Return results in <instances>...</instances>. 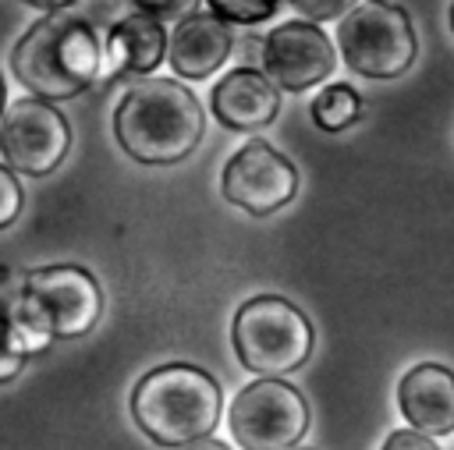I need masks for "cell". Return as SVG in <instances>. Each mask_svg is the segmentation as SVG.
I'll return each mask as SVG.
<instances>
[{
  "mask_svg": "<svg viewBox=\"0 0 454 450\" xmlns=\"http://www.w3.org/2000/svg\"><path fill=\"white\" fill-rule=\"evenodd\" d=\"M206 131V113L199 99L170 78H142L135 81L117 110H114V135L121 149L153 167L181 163L195 152Z\"/></svg>",
  "mask_w": 454,
  "mask_h": 450,
  "instance_id": "obj_1",
  "label": "cell"
},
{
  "mask_svg": "<svg viewBox=\"0 0 454 450\" xmlns=\"http://www.w3.org/2000/svg\"><path fill=\"white\" fill-rule=\"evenodd\" d=\"M14 78L39 99L60 103L82 96L103 71V46L89 21L71 14L39 18L11 53Z\"/></svg>",
  "mask_w": 454,
  "mask_h": 450,
  "instance_id": "obj_2",
  "label": "cell"
},
{
  "mask_svg": "<svg viewBox=\"0 0 454 450\" xmlns=\"http://www.w3.org/2000/svg\"><path fill=\"white\" fill-rule=\"evenodd\" d=\"M220 383L188 361H167L145 372L131 390V415L138 429L160 446H184L213 436L220 422Z\"/></svg>",
  "mask_w": 454,
  "mask_h": 450,
  "instance_id": "obj_3",
  "label": "cell"
},
{
  "mask_svg": "<svg viewBox=\"0 0 454 450\" xmlns=\"http://www.w3.org/2000/svg\"><path fill=\"white\" fill-rule=\"evenodd\" d=\"M231 340L238 361L248 372L259 379H284L309 361L316 333L298 305L277 294H259L234 312Z\"/></svg>",
  "mask_w": 454,
  "mask_h": 450,
  "instance_id": "obj_4",
  "label": "cell"
},
{
  "mask_svg": "<svg viewBox=\"0 0 454 450\" xmlns=\"http://www.w3.org/2000/svg\"><path fill=\"white\" fill-rule=\"evenodd\" d=\"M337 46L344 64L362 78H397L419 57L415 25L404 7L387 0H362L337 25Z\"/></svg>",
  "mask_w": 454,
  "mask_h": 450,
  "instance_id": "obj_5",
  "label": "cell"
},
{
  "mask_svg": "<svg viewBox=\"0 0 454 450\" xmlns=\"http://www.w3.org/2000/svg\"><path fill=\"white\" fill-rule=\"evenodd\" d=\"M14 308L50 340H74L99 322L103 291L82 266H39L25 276Z\"/></svg>",
  "mask_w": 454,
  "mask_h": 450,
  "instance_id": "obj_6",
  "label": "cell"
},
{
  "mask_svg": "<svg viewBox=\"0 0 454 450\" xmlns=\"http://www.w3.org/2000/svg\"><path fill=\"white\" fill-rule=\"evenodd\" d=\"M227 425L241 450H291L309 432V404L284 379H255L234 393Z\"/></svg>",
  "mask_w": 454,
  "mask_h": 450,
  "instance_id": "obj_7",
  "label": "cell"
},
{
  "mask_svg": "<svg viewBox=\"0 0 454 450\" xmlns=\"http://www.w3.org/2000/svg\"><path fill=\"white\" fill-rule=\"evenodd\" d=\"M71 149V124L57 103L25 96L0 117V156L11 170L28 177L53 174Z\"/></svg>",
  "mask_w": 454,
  "mask_h": 450,
  "instance_id": "obj_8",
  "label": "cell"
},
{
  "mask_svg": "<svg viewBox=\"0 0 454 450\" xmlns=\"http://www.w3.org/2000/svg\"><path fill=\"white\" fill-rule=\"evenodd\" d=\"M220 191L231 206L252 216H270L298 195V170L270 142L252 138L223 163Z\"/></svg>",
  "mask_w": 454,
  "mask_h": 450,
  "instance_id": "obj_9",
  "label": "cell"
},
{
  "mask_svg": "<svg viewBox=\"0 0 454 450\" xmlns=\"http://www.w3.org/2000/svg\"><path fill=\"white\" fill-rule=\"evenodd\" d=\"M337 64L333 43L316 21H284L262 39V74L287 92H305L330 78Z\"/></svg>",
  "mask_w": 454,
  "mask_h": 450,
  "instance_id": "obj_10",
  "label": "cell"
},
{
  "mask_svg": "<svg viewBox=\"0 0 454 450\" xmlns=\"http://www.w3.org/2000/svg\"><path fill=\"white\" fill-rule=\"evenodd\" d=\"M397 407L404 422L426 436L454 432V372L440 361L411 365L397 383Z\"/></svg>",
  "mask_w": 454,
  "mask_h": 450,
  "instance_id": "obj_11",
  "label": "cell"
},
{
  "mask_svg": "<svg viewBox=\"0 0 454 450\" xmlns=\"http://www.w3.org/2000/svg\"><path fill=\"white\" fill-rule=\"evenodd\" d=\"M231 25L213 11H195L181 18L167 39V60L177 78H209L231 57Z\"/></svg>",
  "mask_w": 454,
  "mask_h": 450,
  "instance_id": "obj_12",
  "label": "cell"
},
{
  "mask_svg": "<svg viewBox=\"0 0 454 450\" xmlns=\"http://www.w3.org/2000/svg\"><path fill=\"white\" fill-rule=\"evenodd\" d=\"M213 113L231 131H259L277 120L280 92L262 71L234 67L213 89Z\"/></svg>",
  "mask_w": 454,
  "mask_h": 450,
  "instance_id": "obj_13",
  "label": "cell"
},
{
  "mask_svg": "<svg viewBox=\"0 0 454 450\" xmlns=\"http://www.w3.org/2000/svg\"><path fill=\"white\" fill-rule=\"evenodd\" d=\"M167 32L163 21L153 14H128L117 25H110V35L103 43V71L99 81H114L124 74H149L167 57Z\"/></svg>",
  "mask_w": 454,
  "mask_h": 450,
  "instance_id": "obj_14",
  "label": "cell"
},
{
  "mask_svg": "<svg viewBox=\"0 0 454 450\" xmlns=\"http://www.w3.org/2000/svg\"><path fill=\"white\" fill-rule=\"evenodd\" d=\"M309 110H312V120L319 131H344L362 117V96L351 85L333 81L312 99Z\"/></svg>",
  "mask_w": 454,
  "mask_h": 450,
  "instance_id": "obj_15",
  "label": "cell"
},
{
  "mask_svg": "<svg viewBox=\"0 0 454 450\" xmlns=\"http://www.w3.org/2000/svg\"><path fill=\"white\" fill-rule=\"evenodd\" d=\"M206 4H209V11L220 14L227 25H231V21H234V25H259V21L273 18L284 0H206Z\"/></svg>",
  "mask_w": 454,
  "mask_h": 450,
  "instance_id": "obj_16",
  "label": "cell"
},
{
  "mask_svg": "<svg viewBox=\"0 0 454 450\" xmlns=\"http://www.w3.org/2000/svg\"><path fill=\"white\" fill-rule=\"evenodd\" d=\"M305 21H330V18H344L348 11L358 7V0H287Z\"/></svg>",
  "mask_w": 454,
  "mask_h": 450,
  "instance_id": "obj_17",
  "label": "cell"
},
{
  "mask_svg": "<svg viewBox=\"0 0 454 450\" xmlns=\"http://www.w3.org/2000/svg\"><path fill=\"white\" fill-rule=\"evenodd\" d=\"M21 213V184L11 167H0V230L11 227Z\"/></svg>",
  "mask_w": 454,
  "mask_h": 450,
  "instance_id": "obj_18",
  "label": "cell"
},
{
  "mask_svg": "<svg viewBox=\"0 0 454 450\" xmlns=\"http://www.w3.org/2000/svg\"><path fill=\"white\" fill-rule=\"evenodd\" d=\"M135 7L142 14H153L156 21H174L177 25L181 18L199 11V0H135Z\"/></svg>",
  "mask_w": 454,
  "mask_h": 450,
  "instance_id": "obj_19",
  "label": "cell"
},
{
  "mask_svg": "<svg viewBox=\"0 0 454 450\" xmlns=\"http://www.w3.org/2000/svg\"><path fill=\"white\" fill-rule=\"evenodd\" d=\"M380 450H440L436 446V439L433 436H426V432H419V429H394L387 439H383V446Z\"/></svg>",
  "mask_w": 454,
  "mask_h": 450,
  "instance_id": "obj_20",
  "label": "cell"
},
{
  "mask_svg": "<svg viewBox=\"0 0 454 450\" xmlns=\"http://www.w3.org/2000/svg\"><path fill=\"white\" fill-rule=\"evenodd\" d=\"M21 365H25V354L4 337L0 340V383H7V379H14L18 372H21Z\"/></svg>",
  "mask_w": 454,
  "mask_h": 450,
  "instance_id": "obj_21",
  "label": "cell"
},
{
  "mask_svg": "<svg viewBox=\"0 0 454 450\" xmlns=\"http://www.w3.org/2000/svg\"><path fill=\"white\" fill-rule=\"evenodd\" d=\"M21 4H28V7H35V11H46V14H60V11L74 7L78 0H21Z\"/></svg>",
  "mask_w": 454,
  "mask_h": 450,
  "instance_id": "obj_22",
  "label": "cell"
},
{
  "mask_svg": "<svg viewBox=\"0 0 454 450\" xmlns=\"http://www.w3.org/2000/svg\"><path fill=\"white\" fill-rule=\"evenodd\" d=\"M177 450H227V443H220V439H213V436H202V439H192V443H184V446H177Z\"/></svg>",
  "mask_w": 454,
  "mask_h": 450,
  "instance_id": "obj_23",
  "label": "cell"
},
{
  "mask_svg": "<svg viewBox=\"0 0 454 450\" xmlns=\"http://www.w3.org/2000/svg\"><path fill=\"white\" fill-rule=\"evenodd\" d=\"M4 337H7V312L0 308V340H4Z\"/></svg>",
  "mask_w": 454,
  "mask_h": 450,
  "instance_id": "obj_24",
  "label": "cell"
},
{
  "mask_svg": "<svg viewBox=\"0 0 454 450\" xmlns=\"http://www.w3.org/2000/svg\"><path fill=\"white\" fill-rule=\"evenodd\" d=\"M4 99H7V89H4V78H0V117H4Z\"/></svg>",
  "mask_w": 454,
  "mask_h": 450,
  "instance_id": "obj_25",
  "label": "cell"
},
{
  "mask_svg": "<svg viewBox=\"0 0 454 450\" xmlns=\"http://www.w3.org/2000/svg\"><path fill=\"white\" fill-rule=\"evenodd\" d=\"M450 28H454V4H450Z\"/></svg>",
  "mask_w": 454,
  "mask_h": 450,
  "instance_id": "obj_26",
  "label": "cell"
},
{
  "mask_svg": "<svg viewBox=\"0 0 454 450\" xmlns=\"http://www.w3.org/2000/svg\"><path fill=\"white\" fill-rule=\"evenodd\" d=\"M291 450H301V446H291Z\"/></svg>",
  "mask_w": 454,
  "mask_h": 450,
  "instance_id": "obj_27",
  "label": "cell"
}]
</instances>
